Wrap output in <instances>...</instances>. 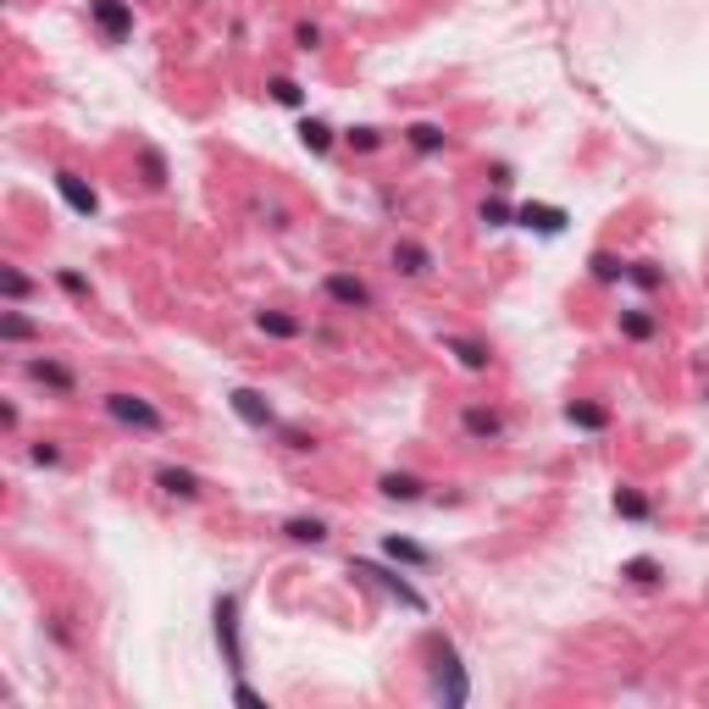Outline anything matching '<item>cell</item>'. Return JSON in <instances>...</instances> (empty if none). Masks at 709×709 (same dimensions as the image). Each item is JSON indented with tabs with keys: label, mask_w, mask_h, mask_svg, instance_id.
Listing matches in <instances>:
<instances>
[{
	"label": "cell",
	"mask_w": 709,
	"mask_h": 709,
	"mask_svg": "<svg viewBox=\"0 0 709 709\" xmlns=\"http://www.w3.org/2000/svg\"><path fill=\"white\" fill-rule=\"evenodd\" d=\"M427 693H432L443 709H461V704L472 698V671H466L461 649L443 638V632L427 638Z\"/></svg>",
	"instance_id": "obj_1"
},
{
	"label": "cell",
	"mask_w": 709,
	"mask_h": 709,
	"mask_svg": "<svg viewBox=\"0 0 709 709\" xmlns=\"http://www.w3.org/2000/svg\"><path fill=\"white\" fill-rule=\"evenodd\" d=\"M349 577H354V582H367V588H377L388 604H399V609H410V615H432V598H427V593L405 577V566H394L388 555H383V560L354 555V560H349Z\"/></svg>",
	"instance_id": "obj_2"
},
{
	"label": "cell",
	"mask_w": 709,
	"mask_h": 709,
	"mask_svg": "<svg viewBox=\"0 0 709 709\" xmlns=\"http://www.w3.org/2000/svg\"><path fill=\"white\" fill-rule=\"evenodd\" d=\"M211 638H217V654L228 665V676H244L249 671V654H244V588H228L211 598Z\"/></svg>",
	"instance_id": "obj_3"
},
{
	"label": "cell",
	"mask_w": 709,
	"mask_h": 709,
	"mask_svg": "<svg viewBox=\"0 0 709 709\" xmlns=\"http://www.w3.org/2000/svg\"><path fill=\"white\" fill-rule=\"evenodd\" d=\"M101 410H106V421H117V427L133 432V438H161V432H172L166 410H161L150 394H139V388H112V394H101Z\"/></svg>",
	"instance_id": "obj_4"
},
{
	"label": "cell",
	"mask_w": 709,
	"mask_h": 709,
	"mask_svg": "<svg viewBox=\"0 0 709 709\" xmlns=\"http://www.w3.org/2000/svg\"><path fill=\"white\" fill-rule=\"evenodd\" d=\"M322 300H327V311H338V316H372L383 300H377V289L354 272V266H333V272H322Z\"/></svg>",
	"instance_id": "obj_5"
},
{
	"label": "cell",
	"mask_w": 709,
	"mask_h": 709,
	"mask_svg": "<svg viewBox=\"0 0 709 709\" xmlns=\"http://www.w3.org/2000/svg\"><path fill=\"white\" fill-rule=\"evenodd\" d=\"M18 372H23L34 388H45L50 399H78V388H83V383H78V367L61 361V354H45V349H39V354H23Z\"/></svg>",
	"instance_id": "obj_6"
},
{
	"label": "cell",
	"mask_w": 709,
	"mask_h": 709,
	"mask_svg": "<svg viewBox=\"0 0 709 709\" xmlns=\"http://www.w3.org/2000/svg\"><path fill=\"white\" fill-rule=\"evenodd\" d=\"M50 189H56V200H61L72 217H83V222L101 217V189L89 184L78 166H56V172H50Z\"/></svg>",
	"instance_id": "obj_7"
},
{
	"label": "cell",
	"mask_w": 709,
	"mask_h": 709,
	"mask_svg": "<svg viewBox=\"0 0 709 709\" xmlns=\"http://www.w3.org/2000/svg\"><path fill=\"white\" fill-rule=\"evenodd\" d=\"M228 410H233L249 432H278V427H283V416H278L272 394H266V388H249V383L228 388Z\"/></svg>",
	"instance_id": "obj_8"
},
{
	"label": "cell",
	"mask_w": 709,
	"mask_h": 709,
	"mask_svg": "<svg viewBox=\"0 0 709 709\" xmlns=\"http://www.w3.org/2000/svg\"><path fill=\"white\" fill-rule=\"evenodd\" d=\"M461 438L493 450V443L510 438V416H504L499 405H488V399H472V405H461Z\"/></svg>",
	"instance_id": "obj_9"
},
{
	"label": "cell",
	"mask_w": 709,
	"mask_h": 709,
	"mask_svg": "<svg viewBox=\"0 0 709 709\" xmlns=\"http://www.w3.org/2000/svg\"><path fill=\"white\" fill-rule=\"evenodd\" d=\"M89 28L106 45H128L133 39V0H89Z\"/></svg>",
	"instance_id": "obj_10"
},
{
	"label": "cell",
	"mask_w": 709,
	"mask_h": 709,
	"mask_svg": "<svg viewBox=\"0 0 709 709\" xmlns=\"http://www.w3.org/2000/svg\"><path fill=\"white\" fill-rule=\"evenodd\" d=\"M388 266H394V278H405V283H427L438 272V255L421 239H394L388 244Z\"/></svg>",
	"instance_id": "obj_11"
},
{
	"label": "cell",
	"mask_w": 709,
	"mask_h": 709,
	"mask_svg": "<svg viewBox=\"0 0 709 709\" xmlns=\"http://www.w3.org/2000/svg\"><path fill=\"white\" fill-rule=\"evenodd\" d=\"M150 483L161 488V499H177V504H200V499H206V488H211L195 466H177V461L155 466V472H150Z\"/></svg>",
	"instance_id": "obj_12"
},
{
	"label": "cell",
	"mask_w": 709,
	"mask_h": 709,
	"mask_svg": "<svg viewBox=\"0 0 709 709\" xmlns=\"http://www.w3.org/2000/svg\"><path fill=\"white\" fill-rule=\"evenodd\" d=\"M249 322H255V333H260V338H272V344H300V338H311L305 316H300V311H289V305H255V311H249Z\"/></svg>",
	"instance_id": "obj_13"
},
{
	"label": "cell",
	"mask_w": 709,
	"mask_h": 709,
	"mask_svg": "<svg viewBox=\"0 0 709 709\" xmlns=\"http://www.w3.org/2000/svg\"><path fill=\"white\" fill-rule=\"evenodd\" d=\"M438 349L455 354V367L472 372V377L493 372V344H488V338H472V333H438Z\"/></svg>",
	"instance_id": "obj_14"
},
{
	"label": "cell",
	"mask_w": 709,
	"mask_h": 709,
	"mask_svg": "<svg viewBox=\"0 0 709 709\" xmlns=\"http://www.w3.org/2000/svg\"><path fill=\"white\" fill-rule=\"evenodd\" d=\"M615 333L627 338V344H660V338H665V316H660L649 300L620 305V311H615Z\"/></svg>",
	"instance_id": "obj_15"
},
{
	"label": "cell",
	"mask_w": 709,
	"mask_h": 709,
	"mask_svg": "<svg viewBox=\"0 0 709 709\" xmlns=\"http://www.w3.org/2000/svg\"><path fill=\"white\" fill-rule=\"evenodd\" d=\"M515 228L521 233H538V239H560L571 228V211L566 206H544V200H526V206H515Z\"/></svg>",
	"instance_id": "obj_16"
},
{
	"label": "cell",
	"mask_w": 709,
	"mask_h": 709,
	"mask_svg": "<svg viewBox=\"0 0 709 709\" xmlns=\"http://www.w3.org/2000/svg\"><path fill=\"white\" fill-rule=\"evenodd\" d=\"M278 538L294 549H327L333 544V521L327 515H283L278 521Z\"/></svg>",
	"instance_id": "obj_17"
},
{
	"label": "cell",
	"mask_w": 709,
	"mask_h": 709,
	"mask_svg": "<svg viewBox=\"0 0 709 709\" xmlns=\"http://www.w3.org/2000/svg\"><path fill=\"white\" fill-rule=\"evenodd\" d=\"M560 421H566L571 432H593V438L615 427V416H609V405H604V399H588V394H577V399H566V405H560Z\"/></svg>",
	"instance_id": "obj_18"
},
{
	"label": "cell",
	"mask_w": 709,
	"mask_h": 709,
	"mask_svg": "<svg viewBox=\"0 0 709 709\" xmlns=\"http://www.w3.org/2000/svg\"><path fill=\"white\" fill-rule=\"evenodd\" d=\"M399 144H405L416 161H432V155L450 150V128L432 123V117H421V123H405V128H399Z\"/></svg>",
	"instance_id": "obj_19"
},
{
	"label": "cell",
	"mask_w": 709,
	"mask_h": 709,
	"mask_svg": "<svg viewBox=\"0 0 709 709\" xmlns=\"http://www.w3.org/2000/svg\"><path fill=\"white\" fill-rule=\"evenodd\" d=\"M133 166H139V184H144L150 195H161V189L172 184V161H166V150L150 144V139L133 144Z\"/></svg>",
	"instance_id": "obj_20"
},
{
	"label": "cell",
	"mask_w": 709,
	"mask_h": 709,
	"mask_svg": "<svg viewBox=\"0 0 709 709\" xmlns=\"http://www.w3.org/2000/svg\"><path fill=\"white\" fill-rule=\"evenodd\" d=\"M383 555H388L394 566H405V571H432V566H438V555H432L427 544L405 538V532H383Z\"/></svg>",
	"instance_id": "obj_21"
},
{
	"label": "cell",
	"mask_w": 709,
	"mask_h": 709,
	"mask_svg": "<svg viewBox=\"0 0 709 709\" xmlns=\"http://www.w3.org/2000/svg\"><path fill=\"white\" fill-rule=\"evenodd\" d=\"M627 588H638V593H660L665 588V560L660 555H632V560H620V571H615Z\"/></svg>",
	"instance_id": "obj_22"
},
{
	"label": "cell",
	"mask_w": 709,
	"mask_h": 709,
	"mask_svg": "<svg viewBox=\"0 0 709 709\" xmlns=\"http://www.w3.org/2000/svg\"><path fill=\"white\" fill-rule=\"evenodd\" d=\"M588 283L593 289H620V283H627V255H620V249H588Z\"/></svg>",
	"instance_id": "obj_23"
},
{
	"label": "cell",
	"mask_w": 709,
	"mask_h": 709,
	"mask_svg": "<svg viewBox=\"0 0 709 709\" xmlns=\"http://www.w3.org/2000/svg\"><path fill=\"white\" fill-rule=\"evenodd\" d=\"M609 510L620 515V521H638V526H654V499L638 488V483H615V493H609Z\"/></svg>",
	"instance_id": "obj_24"
},
{
	"label": "cell",
	"mask_w": 709,
	"mask_h": 709,
	"mask_svg": "<svg viewBox=\"0 0 709 709\" xmlns=\"http://www.w3.org/2000/svg\"><path fill=\"white\" fill-rule=\"evenodd\" d=\"M427 477H416V472H383L377 477V499H388V504H421L427 499Z\"/></svg>",
	"instance_id": "obj_25"
},
{
	"label": "cell",
	"mask_w": 709,
	"mask_h": 709,
	"mask_svg": "<svg viewBox=\"0 0 709 709\" xmlns=\"http://www.w3.org/2000/svg\"><path fill=\"white\" fill-rule=\"evenodd\" d=\"M627 283H632L643 300H654V294H665V289H671V272H665V260L638 255V260H627Z\"/></svg>",
	"instance_id": "obj_26"
},
{
	"label": "cell",
	"mask_w": 709,
	"mask_h": 709,
	"mask_svg": "<svg viewBox=\"0 0 709 709\" xmlns=\"http://www.w3.org/2000/svg\"><path fill=\"white\" fill-rule=\"evenodd\" d=\"M39 338H45V327H39L23 305L0 311V344H7V349H23V344H39Z\"/></svg>",
	"instance_id": "obj_27"
},
{
	"label": "cell",
	"mask_w": 709,
	"mask_h": 709,
	"mask_svg": "<svg viewBox=\"0 0 709 709\" xmlns=\"http://www.w3.org/2000/svg\"><path fill=\"white\" fill-rule=\"evenodd\" d=\"M266 101L272 106H283V112H305V83L300 78H289V72H278V78H266Z\"/></svg>",
	"instance_id": "obj_28"
},
{
	"label": "cell",
	"mask_w": 709,
	"mask_h": 709,
	"mask_svg": "<svg viewBox=\"0 0 709 709\" xmlns=\"http://www.w3.org/2000/svg\"><path fill=\"white\" fill-rule=\"evenodd\" d=\"M34 294H39V283L23 272V266H12V260L0 266V300H7V305H28Z\"/></svg>",
	"instance_id": "obj_29"
},
{
	"label": "cell",
	"mask_w": 709,
	"mask_h": 709,
	"mask_svg": "<svg viewBox=\"0 0 709 709\" xmlns=\"http://www.w3.org/2000/svg\"><path fill=\"white\" fill-rule=\"evenodd\" d=\"M338 139H344V133H338L327 117H300V144H305L311 155H333Z\"/></svg>",
	"instance_id": "obj_30"
},
{
	"label": "cell",
	"mask_w": 709,
	"mask_h": 709,
	"mask_svg": "<svg viewBox=\"0 0 709 709\" xmlns=\"http://www.w3.org/2000/svg\"><path fill=\"white\" fill-rule=\"evenodd\" d=\"M477 228H483V233L515 228V206H510L504 195H483V200H477Z\"/></svg>",
	"instance_id": "obj_31"
},
{
	"label": "cell",
	"mask_w": 709,
	"mask_h": 709,
	"mask_svg": "<svg viewBox=\"0 0 709 709\" xmlns=\"http://www.w3.org/2000/svg\"><path fill=\"white\" fill-rule=\"evenodd\" d=\"M50 278H56V289H61L72 305H89V300H95V283H89V278L78 272V266H56Z\"/></svg>",
	"instance_id": "obj_32"
},
{
	"label": "cell",
	"mask_w": 709,
	"mask_h": 709,
	"mask_svg": "<svg viewBox=\"0 0 709 709\" xmlns=\"http://www.w3.org/2000/svg\"><path fill=\"white\" fill-rule=\"evenodd\" d=\"M23 461L39 466V472H56V466H67V450H61V438H34L23 450Z\"/></svg>",
	"instance_id": "obj_33"
},
{
	"label": "cell",
	"mask_w": 709,
	"mask_h": 709,
	"mask_svg": "<svg viewBox=\"0 0 709 709\" xmlns=\"http://www.w3.org/2000/svg\"><path fill=\"white\" fill-rule=\"evenodd\" d=\"M344 144H349L354 155H377V150L388 144V133L372 128V123H354V128H344Z\"/></svg>",
	"instance_id": "obj_34"
},
{
	"label": "cell",
	"mask_w": 709,
	"mask_h": 709,
	"mask_svg": "<svg viewBox=\"0 0 709 709\" xmlns=\"http://www.w3.org/2000/svg\"><path fill=\"white\" fill-rule=\"evenodd\" d=\"M45 638L61 649V654H72L78 649V632H72V615H61V609H50L45 615Z\"/></svg>",
	"instance_id": "obj_35"
},
{
	"label": "cell",
	"mask_w": 709,
	"mask_h": 709,
	"mask_svg": "<svg viewBox=\"0 0 709 709\" xmlns=\"http://www.w3.org/2000/svg\"><path fill=\"white\" fill-rule=\"evenodd\" d=\"M272 438L283 443L289 455H316V432H305V427H289V421H283V427H278Z\"/></svg>",
	"instance_id": "obj_36"
},
{
	"label": "cell",
	"mask_w": 709,
	"mask_h": 709,
	"mask_svg": "<svg viewBox=\"0 0 709 709\" xmlns=\"http://www.w3.org/2000/svg\"><path fill=\"white\" fill-rule=\"evenodd\" d=\"M322 39H327V34H322V23H294V50H300V56H316V50H322Z\"/></svg>",
	"instance_id": "obj_37"
},
{
	"label": "cell",
	"mask_w": 709,
	"mask_h": 709,
	"mask_svg": "<svg viewBox=\"0 0 709 709\" xmlns=\"http://www.w3.org/2000/svg\"><path fill=\"white\" fill-rule=\"evenodd\" d=\"M483 177H488V189H493V195H504V189L515 184V166H510V161H488Z\"/></svg>",
	"instance_id": "obj_38"
},
{
	"label": "cell",
	"mask_w": 709,
	"mask_h": 709,
	"mask_svg": "<svg viewBox=\"0 0 709 709\" xmlns=\"http://www.w3.org/2000/svg\"><path fill=\"white\" fill-rule=\"evenodd\" d=\"M233 704H249V709H266V693H255L244 676H233Z\"/></svg>",
	"instance_id": "obj_39"
},
{
	"label": "cell",
	"mask_w": 709,
	"mask_h": 709,
	"mask_svg": "<svg viewBox=\"0 0 709 709\" xmlns=\"http://www.w3.org/2000/svg\"><path fill=\"white\" fill-rule=\"evenodd\" d=\"M0 427H7V432H18V427H23V410H18L12 399H7V405H0Z\"/></svg>",
	"instance_id": "obj_40"
},
{
	"label": "cell",
	"mask_w": 709,
	"mask_h": 709,
	"mask_svg": "<svg viewBox=\"0 0 709 709\" xmlns=\"http://www.w3.org/2000/svg\"><path fill=\"white\" fill-rule=\"evenodd\" d=\"M704 405H709V383H704Z\"/></svg>",
	"instance_id": "obj_41"
}]
</instances>
